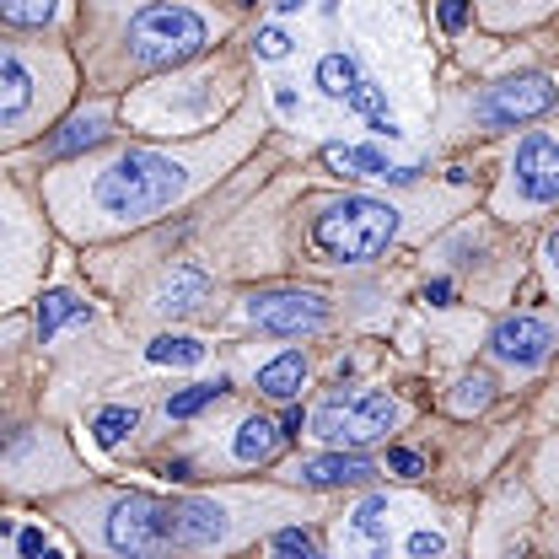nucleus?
Returning <instances> with one entry per match:
<instances>
[{
  "label": "nucleus",
  "mask_w": 559,
  "mask_h": 559,
  "mask_svg": "<svg viewBox=\"0 0 559 559\" xmlns=\"http://www.w3.org/2000/svg\"><path fill=\"white\" fill-rule=\"evenodd\" d=\"M280 436H301V409H290V415H285V430H280Z\"/></svg>",
  "instance_id": "36"
},
{
  "label": "nucleus",
  "mask_w": 559,
  "mask_h": 559,
  "mask_svg": "<svg viewBox=\"0 0 559 559\" xmlns=\"http://www.w3.org/2000/svg\"><path fill=\"white\" fill-rule=\"evenodd\" d=\"M318 86H323L329 97H340V103H345L349 92L360 86V70H355L349 55H323V60H318Z\"/></svg>",
  "instance_id": "19"
},
{
  "label": "nucleus",
  "mask_w": 559,
  "mask_h": 559,
  "mask_svg": "<svg viewBox=\"0 0 559 559\" xmlns=\"http://www.w3.org/2000/svg\"><path fill=\"white\" fill-rule=\"evenodd\" d=\"M221 393H226V382H194V388H183V393H173V399H167V419L200 415V409H210Z\"/></svg>",
  "instance_id": "22"
},
{
  "label": "nucleus",
  "mask_w": 559,
  "mask_h": 559,
  "mask_svg": "<svg viewBox=\"0 0 559 559\" xmlns=\"http://www.w3.org/2000/svg\"><path fill=\"white\" fill-rule=\"evenodd\" d=\"M44 559H60V555H49V549H44Z\"/></svg>",
  "instance_id": "41"
},
{
  "label": "nucleus",
  "mask_w": 559,
  "mask_h": 559,
  "mask_svg": "<svg viewBox=\"0 0 559 559\" xmlns=\"http://www.w3.org/2000/svg\"><path fill=\"white\" fill-rule=\"evenodd\" d=\"M323 5H329V11H334V5H340V0H323Z\"/></svg>",
  "instance_id": "40"
},
{
  "label": "nucleus",
  "mask_w": 559,
  "mask_h": 559,
  "mask_svg": "<svg viewBox=\"0 0 559 559\" xmlns=\"http://www.w3.org/2000/svg\"><path fill=\"white\" fill-rule=\"evenodd\" d=\"M16 549H22V559H38L44 555V533H38V527H22V533H16Z\"/></svg>",
  "instance_id": "32"
},
{
  "label": "nucleus",
  "mask_w": 559,
  "mask_h": 559,
  "mask_svg": "<svg viewBox=\"0 0 559 559\" xmlns=\"http://www.w3.org/2000/svg\"><path fill=\"white\" fill-rule=\"evenodd\" d=\"M312 237H318V248L329 259L366 264L399 237V210L382 205V200H366V194H349V200H340V205H329L318 215Z\"/></svg>",
  "instance_id": "2"
},
{
  "label": "nucleus",
  "mask_w": 559,
  "mask_h": 559,
  "mask_svg": "<svg viewBox=\"0 0 559 559\" xmlns=\"http://www.w3.org/2000/svg\"><path fill=\"white\" fill-rule=\"evenodd\" d=\"M280 5V16H290V11H301V0H275Z\"/></svg>",
  "instance_id": "37"
},
{
  "label": "nucleus",
  "mask_w": 559,
  "mask_h": 559,
  "mask_svg": "<svg viewBox=\"0 0 559 559\" xmlns=\"http://www.w3.org/2000/svg\"><path fill=\"white\" fill-rule=\"evenodd\" d=\"M189 189V167L178 156L162 151H124L114 167L97 173L92 183V205L114 221H151L156 210H167Z\"/></svg>",
  "instance_id": "1"
},
{
  "label": "nucleus",
  "mask_w": 559,
  "mask_h": 559,
  "mask_svg": "<svg viewBox=\"0 0 559 559\" xmlns=\"http://www.w3.org/2000/svg\"><path fill=\"white\" fill-rule=\"evenodd\" d=\"M377 474V463L371 457H360V452H323V457H307L301 468H296V479L307 489H345V485H366Z\"/></svg>",
  "instance_id": "12"
},
{
  "label": "nucleus",
  "mask_w": 559,
  "mask_h": 559,
  "mask_svg": "<svg viewBox=\"0 0 559 559\" xmlns=\"http://www.w3.org/2000/svg\"><path fill=\"white\" fill-rule=\"evenodd\" d=\"M226 538V511L215 500H178L173 506V549H215Z\"/></svg>",
  "instance_id": "10"
},
{
  "label": "nucleus",
  "mask_w": 559,
  "mask_h": 559,
  "mask_svg": "<svg viewBox=\"0 0 559 559\" xmlns=\"http://www.w3.org/2000/svg\"><path fill=\"white\" fill-rule=\"evenodd\" d=\"M301 382H307V360H301L296 349H285L280 360H270V366L259 371V388H264L270 399H296Z\"/></svg>",
  "instance_id": "17"
},
{
  "label": "nucleus",
  "mask_w": 559,
  "mask_h": 559,
  "mask_svg": "<svg viewBox=\"0 0 559 559\" xmlns=\"http://www.w3.org/2000/svg\"><path fill=\"white\" fill-rule=\"evenodd\" d=\"M559 334L544 318H506L495 334H489V355L506 360V366H544L555 355Z\"/></svg>",
  "instance_id": "9"
},
{
  "label": "nucleus",
  "mask_w": 559,
  "mask_h": 559,
  "mask_svg": "<svg viewBox=\"0 0 559 559\" xmlns=\"http://www.w3.org/2000/svg\"><path fill=\"white\" fill-rule=\"evenodd\" d=\"M275 452H280L275 419L253 415V419H242V425H237V436H231V457H237V463H270Z\"/></svg>",
  "instance_id": "15"
},
{
  "label": "nucleus",
  "mask_w": 559,
  "mask_h": 559,
  "mask_svg": "<svg viewBox=\"0 0 559 559\" xmlns=\"http://www.w3.org/2000/svg\"><path fill=\"white\" fill-rule=\"evenodd\" d=\"M323 167L329 173H340V178H388L393 183V162L382 156V151H371V145H323Z\"/></svg>",
  "instance_id": "14"
},
{
  "label": "nucleus",
  "mask_w": 559,
  "mask_h": 559,
  "mask_svg": "<svg viewBox=\"0 0 559 559\" xmlns=\"http://www.w3.org/2000/svg\"><path fill=\"white\" fill-rule=\"evenodd\" d=\"M81 318H92V307L81 301V296H70V290H49L44 301H38V340H55L66 323H81Z\"/></svg>",
  "instance_id": "16"
},
{
  "label": "nucleus",
  "mask_w": 559,
  "mask_h": 559,
  "mask_svg": "<svg viewBox=\"0 0 559 559\" xmlns=\"http://www.w3.org/2000/svg\"><path fill=\"white\" fill-rule=\"evenodd\" d=\"M135 425H140V415L130 404H114V409H103V415L92 419V436H97V447H119Z\"/></svg>",
  "instance_id": "23"
},
{
  "label": "nucleus",
  "mask_w": 559,
  "mask_h": 559,
  "mask_svg": "<svg viewBox=\"0 0 559 559\" xmlns=\"http://www.w3.org/2000/svg\"><path fill=\"white\" fill-rule=\"evenodd\" d=\"M441 549H447V538H441V533H425V527H419L415 538H409V555L415 559H441Z\"/></svg>",
  "instance_id": "30"
},
{
  "label": "nucleus",
  "mask_w": 559,
  "mask_h": 559,
  "mask_svg": "<svg viewBox=\"0 0 559 559\" xmlns=\"http://www.w3.org/2000/svg\"><path fill=\"white\" fill-rule=\"evenodd\" d=\"M489 399H495V382H489L485 371H474V377H463V382H457V393H452V409H457V415H479Z\"/></svg>",
  "instance_id": "24"
},
{
  "label": "nucleus",
  "mask_w": 559,
  "mask_h": 559,
  "mask_svg": "<svg viewBox=\"0 0 559 559\" xmlns=\"http://www.w3.org/2000/svg\"><path fill=\"white\" fill-rule=\"evenodd\" d=\"M559 103V86L549 75H538V70H527V75H506V81H495L485 86V97H479V124L485 130H511V124H527V119H538V114H549Z\"/></svg>",
  "instance_id": "6"
},
{
  "label": "nucleus",
  "mask_w": 559,
  "mask_h": 559,
  "mask_svg": "<svg viewBox=\"0 0 559 559\" xmlns=\"http://www.w3.org/2000/svg\"><path fill=\"white\" fill-rule=\"evenodd\" d=\"M248 318L270 334H312L329 323V301L318 290H259L248 296Z\"/></svg>",
  "instance_id": "7"
},
{
  "label": "nucleus",
  "mask_w": 559,
  "mask_h": 559,
  "mask_svg": "<svg viewBox=\"0 0 559 559\" xmlns=\"http://www.w3.org/2000/svg\"><path fill=\"white\" fill-rule=\"evenodd\" d=\"M511 173H516V194L527 205H555L559 200V140L533 130V135L516 145Z\"/></svg>",
  "instance_id": "8"
},
{
  "label": "nucleus",
  "mask_w": 559,
  "mask_h": 559,
  "mask_svg": "<svg viewBox=\"0 0 559 559\" xmlns=\"http://www.w3.org/2000/svg\"><path fill=\"white\" fill-rule=\"evenodd\" d=\"M388 468H393V474H404V479H419V474H425L419 452H409V447H393V452H388Z\"/></svg>",
  "instance_id": "29"
},
{
  "label": "nucleus",
  "mask_w": 559,
  "mask_h": 559,
  "mask_svg": "<svg viewBox=\"0 0 559 559\" xmlns=\"http://www.w3.org/2000/svg\"><path fill=\"white\" fill-rule=\"evenodd\" d=\"M355 533H360V538H377V544L388 538V500H382V495H371V500L355 506Z\"/></svg>",
  "instance_id": "25"
},
{
  "label": "nucleus",
  "mask_w": 559,
  "mask_h": 559,
  "mask_svg": "<svg viewBox=\"0 0 559 559\" xmlns=\"http://www.w3.org/2000/svg\"><path fill=\"white\" fill-rule=\"evenodd\" d=\"M463 22H468V0H441V27L457 33Z\"/></svg>",
  "instance_id": "31"
},
{
  "label": "nucleus",
  "mask_w": 559,
  "mask_h": 559,
  "mask_svg": "<svg viewBox=\"0 0 559 559\" xmlns=\"http://www.w3.org/2000/svg\"><path fill=\"white\" fill-rule=\"evenodd\" d=\"M275 108L280 114H296V92L290 86H275Z\"/></svg>",
  "instance_id": "34"
},
{
  "label": "nucleus",
  "mask_w": 559,
  "mask_h": 559,
  "mask_svg": "<svg viewBox=\"0 0 559 559\" xmlns=\"http://www.w3.org/2000/svg\"><path fill=\"white\" fill-rule=\"evenodd\" d=\"M393 425H399V404H393L388 393H377V388L334 393V399H323L318 415H312V430H318L323 441H334V447H366V441L388 436Z\"/></svg>",
  "instance_id": "4"
},
{
  "label": "nucleus",
  "mask_w": 559,
  "mask_h": 559,
  "mask_svg": "<svg viewBox=\"0 0 559 559\" xmlns=\"http://www.w3.org/2000/svg\"><path fill=\"white\" fill-rule=\"evenodd\" d=\"M371 559H388V549H371Z\"/></svg>",
  "instance_id": "39"
},
{
  "label": "nucleus",
  "mask_w": 559,
  "mask_h": 559,
  "mask_svg": "<svg viewBox=\"0 0 559 559\" xmlns=\"http://www.w3.org/2000/svg\"><path fill=\"white\" fill-rule=\"evenodd\" d=\"M205 301H210V275L194 270V264H178L173 275L162 280V290H156V307H162L167 318H189V312H200Z\"/></svg>",
  "instance_id": "13"
},
{
  "label": "nucleus",
  "mask_w": 559,
  "mask_h": 559,
  "mask_svg": "<svg viewBox=\"0 0 559 559\" xmlns=\"http://www.w3.org/2000/svg\"><path fill=\"white\" fill-rule=\"evenodd\" d=\"M285 55H290L285 27H264V33H259V60H285Z\"/></svg>",
  "instance_id": "28"
},
{
  "label": "nucleus",
  "mask_w": 559,
  "mask_h": 559,
  "mask_svg": "<svg viewBox=\"0 0 559 559\" xmlns=\"http://www.w3.org/2000/svg\"><path fill=\"white\" fill-rule=\"evenodd\" d=\"M103 538L119 559H162L173 549V506H162L156 495H124L114 500Z\"/></svg>",
  "instance_id": "5"
},
{
  "label": "nucleus",
  "mask_w": 559,
  "mask_h": 559,
  "mask_svg": "<svg viewBox=\"0 0 559 559\" xmlns=\"http://www.w3.org/2000/svg\"><path fill=\"white\" fill-rule=\"evenodd\" d=\"M549 259H555V270H559V231L549 237Z\"/></svg>",
  "instance_id": "38"
},
{
  "label": "nucleus",
  "mask_w": 559,
  "mask_h": 559,
  "mask_svg": "<svg viewBox=\"0 0 559 559\" xmlns=\"http://www.w3.org/2000/svg\"><path fill=\"white\" fill-rule=\"evenodd\" d=\"M210 27L189 5H145L130 22V55L140 66H183L205 49Z\"/></svg>",
  "instance_id": "3"
},
{
  "label": "nucleus",
  "mask_w": 559,
  "mask_h": 559,
  "mask_svg": "<svg viewBox=\"0 0 559 559\" xmlns=\"http://www.w3.org/2000/svg\"><path fill=\"white\" fill-rule=\"evenodd\" d=\"M60 0H0V22L11 27H49Z\"/></svg>",
  "instance_id": "21"
},
{
  "label": "nucleus",
  "mask_w": 559,
  "mask_h": 559,
  "mask_svg": "<svg viewBox=\"0 0 559 559\" xmlns=\"http://www.w3.org/2000/svg\"><path fill=\"white\" fill-rule=\"evenodd\" d=\"M275 555L280 559H323L318 549H312V538H307L301 527H280V533H275Z\"/></svg>",
  "instance_id": "26"
},
{
  "label": "nucleus",
  "mask_w": 559,
  "mask_h": 559,
  "mask_svg": "<svg viewBox=\"0 0 559 559\" xmlns=\"http://www.w3.org/2000/svg\"><path fill=\"white\" fill-rule=\"evenodd\" d=\"M145 360L151 366H200L205 360V345L200 340H183V334H162L145 345Z\"/></svg>",
  "instance_id": "18"
},
{
  "label": "nucleus",
  "mask_w": 559,
  "mask_h": 559,
  "mask_svg": "<svg viewBox=\"0 0 559 559\" xmlns=\"http://www.w3.org/2000/svg\"><path fill=\"white\" fill-rule=\"evenodd\" d=\"M38 108V75L16 49H0V124H16Z\"/></svg>",
  "instance_id": "11"
},
{
  "label": "nucleus",
  "mask_w": 559,
  "mask_h": 559,
  "mask_svg": "<svg viewBox=\"0 0 559 559\" xmlns=\"http://www.w3.org/2000/svg\"><path fill=\"white\" fill-rule=\"evenodd\" d=\"M103 135H108V114H86V119L66 124L60 135L49 140V151H55V156H70V151H81V145H97Z\"/></svg>",
  "instance_id": "20"
},
{
  "label": "nucleus",
  "mask_w": 559,
  "mask_h": 559,
  "mask_svg": "<svg viewBox=\"0 0 559 559\" xmlns=\"http://www.w3.org/2000/svg\"><path fill=\"white\" fill-rule=\"evenodd\" d=\"M345 103H349V108H355V114H366V119H371V124H377V119H388V108H382V92H377V86H371V81H360V86H355V92H349Z\"/></svg>",
  "instance_id": "27"
},
{
  "label": "nucleus",
  "mask_w": 559,
  "mask_h": 559,
  "mask_svg": "<svg viewBox=\"0 0 559 559\" xmlns=\"http://www.w3.org/2000/svg\"><path fill=\"white\" fill-rule=\"evenodd\" d=\"M425 301H430V307H447V301H452V280H430V285H425Z\"/></svg>",
  "instance_id": "33"
},
{
  "label": "nucleus",
  "mask_w": 559,
  "mask_h": 559,
  "mask_svg": "<svg viewBox=\"0 0 559 559\" xmlns=\"http://www.w3.org/2000/svg\"><path fill=\"white\" fill-rule=\"evenodd\" d=\"M162 474H167V479H189V474H194V468H189V463H183V457H173V463H167V468H162Z\"/></svg>",
  "instance_id": "35"
}]
</instances>
